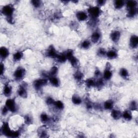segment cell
Segmentation results:
<instances>
[{"instance_id": "1", "label": "cell", "mask_w": 138, "mask_h": 138, "mask_svg": "<svg viewBox=\"0 0 138 138\" xmlns=\"http://www.w3.org/2000/svg\"><path fill=\"white\" fill-rule=\"evenodd\" d=\"M14 12V9L12 6L10 4L4 6L2 8L1 10L2 14L6 17L8 22L10 23H12L13 22L12 15Z\"/></svg>"}, {"instance_id": "2", "label": "cell", "mask_w": 138, "mask_h": 138, "mask_svg": "<svg viewBox=\"0 0 138 138\" xmlns=\"http://www.w3.org/2000/svg\"><path fill=\"white\" fill-rule=\"evenodd\" d=\"M1 132L8 137L16 138L18 137L20 135V132L18 131H14L10 130L8 124L6 122L3 123L1 128Z\"/></svg>"}, {"instance_id": "3", "label": "cell", "mask_w": 138, "mask_h": 138, "mask_svg": "<svg viewBox=\"0 0 138 138\" xmlns=\"http://www.w3.org/2000/svg\"><path fill=\"white\" fill-rule=\"evenodd\" d=\"M100 13L101 10L99 6H91L88 9V14L92 20H96Z\"/></svg>"}, {"instance_id": "4", "label": "cell", "mask_w": 138, "mask_h": 138, "mask_svg": "<svg viewBox=\"0 0 138 138\" xmlns=\"http://www.w3.org/2000/svg\"><path fill=\"white\" fill-rule=\"evenodd\" d=\"M66 54L67 60L70 61L72 66L74 67H77L78 65V60L74 56V52L72 50H68L66 53H65Z\"/></svg>"}, {"instance_id": "5", "label": "cell", "mask_w": 138, "mask_h": 138, "mask_svg": "<svg viewBox=\"0 0 138 138\" xmlns=\"http://www.w3.org/2000/svg\"><path fill=\"white\" fill-rule=\"evenodd\" d=\"M48 83V79L46 78H42L37 79L34 82V87L37 91L40 90L44 86L46 85Z\"/></svg>"}, {"instance_id": "6", "label": "cell", "mask_w": 138, "mask_h": 138, "mask_svg": "<svg viewBox=\"0 0 138 138\" xmlns=\"http://www.w3.org/2000/svg\"><path fill=\"white\" fill-rule=\"evenodd\" d=\"M26 74V70L22 67L17 68L14 74V77L17 81L20 80Z\"/></svg>"}, {"instance_id": "7", "label": "cell", "mask_w": 138, "mask_h": 138, "mask_svg": "<svg viewBox=\"0 0 138 138\" xmlns=\"http://www.w3.org/2000/svg\"><path fill=\"white\" fill-rule=\"evenodd\" d=\"M6 106L10 112L15 113L17 111V106L14 99H8L6 100Z\"/></svg>"}, {"instance_id": "8", "label": "cell", "mask_w": 138, "mask_h": 138, "mask_svg": "<svg viewBox=\"0 0 138 138\" xmlns=\"http://www.w3.org/2000/svg\"><path fill=\"white\" fill-rule=\"evenodd\" d=\"M18 94L20 97L26 98L28 96L27 93V84L26 83H23L20 86L18 90Z\"/></svg>"}, {"instance_id": "9", "label": "cell", "mask_w": 138, "mask_h": 138, "mask_svg": "<svg viewBox=\"0 0 138 138\" xmlns=\"http://www.w3.org/2000/svg\"><path fill=\"white\" fill-rule=\"evenodd\" d=\"M110 64L109 63H107L106 65V68H105V70L104 71V78L106 80H109L111 79L112 77V72L110 69Z\"/></svg>"}, {"instance_id": "10", "label": "cell", "mask_w": 138, "mask_h": 138, "mask_svg": "<svg viewBox=\"0 0 138 138\" xmlns=\"http://www.w3.org/2000/svg\"><path fill=\"white\" fill-rule=\"evenodd\" d=\"M58 55L55 48L52 46H50L46 51V56L52 58H56Z\"/></svg>"}, {"instance_id": "11", "label": "cell", "mask_w": 138, "mask_h": 138, "mask_svg": "<svg viewBox=\"0 0 138 138\" xmlns=\"http://www.w3.org/2000/svg\"><path fill=\"white\" fill-rule=\"evenodd\" d=\"M138 46V37L136 35L131 36L130 40V46L132 49H136Z\"/></svg>"}, {"instance_id": "12", "label": "cell", "mask_w": 138, "mask_h": 138, "mask_svg": "<svg viewBox=\"0 0 138 138\" xmlns=\"http://www.w3.org/2000/svg\"><path fill=\"white\" fill-rule=\"evenodd\" d=\"M77 18L79 21H84L86 19L88 18V14L85 12L83 11H79L78 12L76 13V15Z\"/></svg>"}, {"instance_id": "13", "label": "cell", "mask_w": 138, "mask_h": 138, "mask_svg": "<svg viewBox=\"0 0 138 138\" xmlns=\"http://www.w3.org/2000/svg\"><path fill=\"white\" fill-rule=\"evenodd\" d=\"M121 34L119 31H114L111 34V39L113 42L117 43L120 40Z\"/></svg>"}, {"instance_id": "14", "label": "cell", "mask_w": 138, "mask_h": 138, "mask_svg": "<svg viewBox=\"0 0 138 138\" xmlns=\"http://www.w3.org/2000/svg\"><path fill=\"white\" fill-rule=\"evenodd\" d=\"M101 38V34L99 32H94L92 34L91 36V40L92 42L94 43H98Z\"/></svg>"}, {"instance_id": "15", "label": "cell", "mask_w": 138, "mask_h": 138, "mask_svg": "<svg viewBox=\"0 0 138 138\" xmlns=\"http://www.w3.org/2000/svg\"><path fill=\"white\" fill-rule=\"evenodd\" d=\"M9 54V52L7 48L3 46L0 49V56L3 60H5L6 58H7Z\"/></svg>"}, {"instance_id": "16", "label": "cell", "mask_w": 138, "mask_h": 138, "mask_svg": "<svg viewBox=\"0 0 138 138\" xmlns=\"http://www.w3.org/2000/svg\"><path fill=\"white\" fill-rule=\"evenodd\" d=\"M49 80L50 82L51 85H52L55 87H58L60 85V82L59 79L55 76H50L49 78Z\"/></svg>"}, {"instance_id": "17", "label": "cell", "mask_w": 138, "mask_h": 138, "mask_svg": "<svg viewBox=\"0 0 138 138\" xmlns=\"http://www.w3.org/2000/svg\"><path fill=\"white\" fill-rule=\"evenodd\" d=\"M111 116L115 120H118L122 116V113L118 110H113L111 112Z\"/></svg>"}, {"instance_id": "18", "label": "cell", "mask_w": 138, "mask_h": 138, "mask_svg": "<svg viewBox=\"0 0 138 138\" xmlns=\"http://www.w3.org/2000/svg\"><path fill=\"white\" fill-rule=\"evenodd\" d=\"M3 94L6 96H9L12 93V88L9 85H6L3 88Z\"/></svg>"}, {"instance_id": "19", "label": "cell", "mask_w": 138, "mask_h": 138, "mask_svg": "<svg viewBox=\"0 0 138 138\" xmlns=\"http://www.w3.org/2000/svg\"><path fill=\"white\" fill-rule=\"evenodd\" d=\"M106 56L108 57V58L109 59L113 60L117 57V56H118V54H117L116 51L114 50H111L107 52Z\"/></svg>"}, {"instance_id": "20", "label": "cell", "mask_w": 138, "mask_h": 138, "mask_svg": "<svg viewBox=\"0 0 138 138\" xmlns=\"http://www.w3.org/2000/svg\"><path fill=\"white\" fill-rule=\"evenodd\" d=\"M56 59L57 60L58 62H59L60 63H63L65 62V61L67 60V58L65 54H58Z\"/></svg>"}, {"instance_id": "21", "label": "cell", "mask_w": 138, "mask_h": 138, "mask_svg": "<svg viewBox=\"0 0 138 138\" xmlns=\"http://www.w3.org/2000/svg\"><path fill=\"white\" fill-rule=\"evenodd\" d=\"M137 2L136 1H128L126 3V6L128 10L136 8Z\"/></svg>"}, {"instance_id": "22", "label": "cell", "mask_w": 138, "mask_h": 138, "mask_svg": "<svg viewBox=\"0 0 138 138\" xmlns=\"http://www.w3.org/2000/svg\"><path fill=\"white\" fill-rule=\"evenodd\" d=\"M122 116L124 119L130 121L132 119V114L131 112L129 111H126L122 114Z\"/></svg>"}, {"instance_id": "23", "label": "cell", "mask_w": 138, "mask_h": 138, "mask_svg": "<svg viewBox=\"0 0 138 138\" xmlns=\"http://www.w3.org/2000/svg\"><path fill=\"white\" fill-rule=\"evenodd\" d=\"M124 4H125V2L122 1V0H118V1H114V6L116 9H120L122 8Z\"/></svg>"}, {"instance_id": "24", "label": "cell", "mask_w": 138, "mask_h": 138, "mask_svg": "<svg viewBox=\"0 0 138 138\" xmlns=\"http://www.w3.org/2000/svg\"><path fill=\"white\" fill-rule=\"evenodd\" d=\"M23 54L20 51H17L13 55V60L14 61L18 62L20 61L22 58Z\"/></svg>"}, {"instance_id": "25", "label": "cell", "mask_w": 138, "mask_h": 138, "mask_svg": "<svg viewBox=\"0 0 138 138\" xmlns=\"http://www.w3.org/2000/svg\"><path fill=\"white\" fill-rule=\"evenodd\" d=\"M72 102L74 105H80L82 102L81 98L77 95H74L72 98Z\"/></svg>"}, {"instance_id": "26", "label": "cell", "mask_w": 138, "mask_h": 138, "mask_svg": "<svg viewBox=\"0 0 138 138\" xmlns=\"http://www.w3.org/2000/svg\"><path fill=\"white\" fill-rule=\"evenodd\" d=\"M74 79L77 82H80L82 80V79L84 78V75L82 74V72L80 71H77L74 74Z\"/></svg>"}, {"instance_id": "27", "label": "cell", "mask_w": 138, "mask_h": 138, "mask_svg": "<svg viewBox=\"0 0 138 138\" xmlns=\"http://www.w3.org/2000/svg\"><path fill=\"white\" fill-rule=\"evenodd\" d=\"M113 107V102L112 100H108L105 102L104 104V108L105 110H112Z\"/></svg>"}, {"instance_id": "28", "label": "cell", "mask_w": 138, "mask_h": 138, "mask_svg": "<svg viewBox=\"0 0 138 138\" xmlns=\"http://www.w3.org/2000/svg\"><path fill=\"white\" fill-rule=\"evenodd\" d=\"M119 74L120 76H122L124 78H127L129 76V74L128 71H127L125 68H121L119 72Z\"/></svg>"}, {"instance_id": "29", "label": "cell", "mask_w": 138, "mask_h": 138, "mask_svg": "<svg viewBox=\"0 0 138 138\" xmlns=\"http://www.w3.org/2000/svg\"><path fill=\"white\" fill-rule=\"evenodd\" d=\"M96 81L93 80L92 79H88L87 80L85 81V85L88 88H90L93 86H95Z\"/></svg>"}, {"instance_id": "30", "label": "cell", "mask_w": 138, "mask_h": 138, "mask_svg": "<svg viewBox=\"0 0 138 138\" xmlns=\"http://www.w3.org/2000/svg\"><path fill=\"white\" fill-rule=\"evenodd\" d=\"M54 105L55 107H56V108L58 110H63L64 108V104L61 101H60V100L55 101Z\"/></svg>"}, {"instance_id": "31", "label": "cell", "mask_w": 138, "mask_h": 138, "mask_svg": "<svg viewBox=\"0 0 138 138\" xmlns=\"http://www.w3.org/2000/svg\"><path fill=\"white\" fill-rule=\"evenodd\" d=\"M40 120L43 123H46L50 121V118L46 113H42L40 115Z\"/></svg>"}, {"instance_id": "32", "label": "cell", "mask_w": 138, "mask_h": 138, "mask_svg": "<svg viewBox=\"0 0 138 138\" xmlns=\"http://www.w3.org/2000/svg\"><path fill=\"white\" fill-rule=\"evenodd\" d=\"M137 14V9L136 8L130 9L128 10V14H127V16L128 17H134Z\"/></svg>"}, {"instance_id": "33", "label": "cell", "mask_w": 138, "mask_h": 138, "mask_svg": "<svg viewBox=\"0 0 138 138\" xmlns=\"http://www.w3.org/2000/svg\"><path fill=\"white\" fill-rule=\"evenodd\" d=\"M58 73V68L57 66H53L51 68L50 72H49V77L50 76H55Z\"/></svg>"}, {"instance_id": "34", "label": "cell", "mask_w": 138, "mask_h": 138, "mask_svg": "<svg viewBox=\"0 0 138 138\" xmlns=\"http://www.w3.org/2000/svg\"><path fill=\"white\" fill-rule=\"evenodd\" d=\"M91 46V43L89 42L88 40H86L82 42L81 44V47L82 49H88Z\"/></svg>"}, {"instance_id": "35", "label": "cell", "mask_w": 138, "mask_h": 138, "mask_svg": "<svg viewBox=\"0 0 138 138\" xmlns=\"http://www.w3.org/2000/svg\"><path fill=\"white\" fill-rule=\"evenodd\" d=\"M32 6L36 8H38L42 5V2L39 0H33L32 1Z\"/></svg>"}, {"instance_id": "36", "label": "cell", "mask_w": 138, "mask_h": 138, "mask_svg": "<svg viewBox=\"0 0 138 138\" xmlns=\"http://www.w3.org/2000/svg\"><path fill=\"white\" fill-rule=\"evenodd\" d=\"M104 85V82L103 80L102 79H99L98 80L96 81V84L95 86L98 88H101Z\"/></svg>"}, {"instance_id": "37", "label": "cell", "mask_w": 138, "mask_h": 138, "mask_svg": "<svg viewBox=\"0 0 138 138\" xmlns=\"http://www.w3.org/2000/svg\"><path fill=\"white\" fill-rule=\"evenodd\" d=\"M130 109L132 111H135L137 109V104L136 101H132L130 103Z\"/></svg>"}, {"instance_id": "38", "label": "cell", "mask_w": 138, "mask_h": 138, "mask_svg": "<svg viewBox=\"0 0 138 138\" xmlns=\"http://www.w3.org/2000/svg\"><path fill=\"white\" fill-rule=\"evenodd\" d=\"M106 52H107L106 51V50L103 49V48H100V49H99L98 51V55L100 57H103L105 56L106 55Z\"/></svg>"}, {"instance_id": "39", "label": "cell", "mask_w": 138, "mask_h": 138, "mask_svg": "<svg viewBox=\"0 0 138 138\" xmlns=\"http://www.w3.org/2000/svg\"><path fill=\"white\" fill-rule=\"evenodd\" d=\"M54 102L55 101L54 100V99L51 97H48L46 99V103L48 105H54Z\"/></svg>"}, {"instance_id": "40", "label": "cell", "mask_w": 138, "mask_h": 138, "mask_svg": "<svg viewBox=\"0 0 138 138\" xmlns=\"http://www.w3.org/2000/svg\"><path fill=\"white\" fill-rule=\"evenodd\" d=\"M24 122L27 125H29V124H31L32 122V118L29 116H24Z\"/></svg>"}, {"instance_id": "41", "label": "cell", "mask_w": 138, "mask_h": 138, "mask_svg": "<svg viewBox=\"0 0 138 138\" xmlns=\"http://www.w3.org/2000/svg\"><path fill=\"white\" fill-rule=\"evenodd\" d=\"M9 111V110L8 109V108H6V107L5 106L4 107H3V108H2L1 110V113H2V114L3 116H6V114L8 113V112Z\"/></svg>"}, {"instance_id": "42", "label": "cell", "mask_w": 138, "mask_h": 138, "mask_svg": "<svg viewBox=\"0 0 138 138\" xmlns=\"http://www.w3.org/2000/svg\"><path fill=\"white\" fill-rule=\"evenodd\" d=\"M39 134H40V137H46V131H45L44 130H41L40 131V132L39 133Z\"/></svg>"}, {"instance_id": "43", "label": "cell", "mask_w": 138, "mask_h": 138, "mask_svg": "<svg viewBox=\"0 0 138 138\" xmlns=\"http://www.w3.org/2000/svg\"><path fill=\"white\" fill-rule=\"evenodd\" d=\"M86 107H87L88 108H92V104L90 100H88L86 102Z\"/></svg>"}, {"instance_id": "44", "label": "cell", "mask_w": 138, "mask_h": 138, "mask_svg": "<svg viewBox=\"0 0 138 138\" xmlns=\"http://www.w3.org/2000/svg\"><path fill=\"white\" fill-rule=\"evenodd\" d=\"M96 3H97V4L99 6H102L105 4V3H106V1H103V0H100V1H99H99H97Z\"/></svg>"}, {"instance_id": "45", "label": "cell", "mask_w": 138, "mask_h": 138, "mask_svg": "<svg viewBox=\"0 0 138 138\" xmlns=\"http://www.w3.org/2000/svg\"><path fill=\"white\" fill-rule=\"evenodd\" d=\"M4 66L3 65L2 63L1 64V74L2 75L4 73Z\"/></svg>"}, {"instance_id": "46", "label": "cell", "mask_w": 138, "mask_h": 138, "mask_svg": "<svg viewBox=\"0 0 138 138\" xmlns=\"http://www.w3.org/2000/svg\"><path fill=\"white\" fill-rule=\"evenodd\" d=\"M94 75L96 77H98L99 76H100V71L98 70H96L94 73Z\"/></svg>"}]
</instances>
